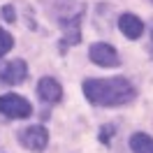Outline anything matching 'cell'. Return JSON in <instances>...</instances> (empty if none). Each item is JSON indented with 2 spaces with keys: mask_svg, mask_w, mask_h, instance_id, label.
<instances>
[{
  "mask_svg": "<svg viewBox=\"0 0 153 153\" xmlns=\"http://www.w3.org/2000/svg\"><path fill=\"white\" fill-rule=\"evenodd\" d=\"M84 95L93 105L118 107V105H128L134 97V88L123 76H114V79H86L84 81Z\"/></svg>",
  "mask_w": 153,
  "mask_h": 153,
  "instance_id": "obj_1",
  "label": "cell"
},
{
  "mask_svg": "<svg viewBox=\"0 0 153 153\" xmlns=\"http://www.w3.org/2000/svg\"><path fill=\"white\" fill-rule=\"evenodd\" d=\"M0 114H5L7 118H28L33 114V105L16 93H7L0 95Z\"/></svg>",
  "mask_w": 153,
  "mask_h": 153,
  "instance_id": "obj_2",
  "label": "cell"
},
{
  "mask_svg": "<svg viewBox=\"0 0 153 153\" xmlns=\"http://www.w3.org/2000/svg\"><path fill=\"white\" fill-rule=\"evenodd\" d=\"M88 56L91 60L100 67H118L121 65V58L116 53V49L111 44H107V42H97V44H91L88 49Z\"/></svg>",
  "mask_w": 153,
  "mask_h": 153,
  "instance_id": "obj_3",
  "label": "cell"
},
{
  "mask_svg": "<svg viewBox=\"0 0 153 153\" xmlns=\"http://www.w3.org/2000/svg\"><path fill=\"white\" fill-rule=\"evenodd\" d=\"M19 142L30 151H44L49 144V132L42 125H30V128L19 132Z\"/></svg>",
  "mask_w": 153,
  "mask_h": 153,
  "instance_id": "obj_4",
  "label": "cell"
},
{
  "mask_svg": "<svg viewBox=\"0 0 153 153\" xmlns=\"http://www.w3.org/2000/svg\"><path fill=\"white\" fill-rule=\"evenodd\" d=\"M26 76H28V65L23 63V60H10L7 65L0 70V79H2V84H7V86H16V84H23L26 81Z\"/></svg>",
  "mask_w": 153,
  "mask_h": 153,
  "instance_id": "obj_5",
  "label": "cell"
},
{
  "mask_svg": "<svg viewBox=\"0 0 153 153\" xmlns=\"http://www.w3.org/2000/svg\"><path fill=\"white\" fill-rule=\"evenodd\" d=\"M37 93H39V97H42L44 102L53 105V102H60L63 88H60V84H58L53 76H42L39 84H37Z\"/></svg>",
  "mask_w": 153,
  "mask_h": 153,
  "instance_id": "obj_6",
  "label": "cell"
},
{
  "mask_svg": "<svg viewBox=\"0 0 153 153\" xmlns=\"http://www.w3.org/2000/svg\"><path fill=\"white\" fill-rule=\"evenodd\" d=\"M118 28L128 39H137V37H142V33H144V21L139 16H134V14H121Z\"/></svg>",
  "mask_w": 153,
  "mask_h": 153,
  "instance_id": "obj_7",
  "label": "cell"
},
{
  "mask_svg": "<svg viewBox=\"0 0 153 153\" xmlns=\"http://www.w3.org/2000/svg\"><path fill=\"white\" fill-rule=\"evenodd\" d=\"M130 149L134 153H153V137L146 132H134L130 137Z\"/></svg>",
  "mask_w": 153,
  "mask_h": 153,
  "instance_id": "obj_8",
  "label": "cell"
},
{
  "mask_svg": "<svg viewBox=\"0 0 153 153\" xmlns=\"http://www.w3.org/2000/svg\"><path fill=\"white\" fill-rule=\"evenodd\" d=\"M12 47H14V37L10 33H5V28H0V58L5 56Z\"/></svg>",
  "mask_w": 153,
  "mask_h": 153,
  "instance_id": "obj_9",
  "label": "cell"
},
{
  "mask_svg": "<svg viewBox=\"0 0 153 153\" xmlns=\"http://www.w3.org/2000/svg\"><path fill=\"white\" fill-rule=\"evenodd\" d=\"M111 132H114V128H111V125H105V128H102V132H100V139H102V142H109V137H111Z\"/></svg>",
  "mask_w": 153,
  "mask_h": 153,
  "instance_id": "obj_10",
  "label": "cell"
},
{
  "mask_svg": "<svg viewBox=\"0 0 153 153\" xmlns=\"http://www.w3.org/2000/svg\"><path fill=\"white\" fill-rule=\"evenodd\" d=\"M2 16H5L7 21H14V10H12L10 5H7V7H2Z\"/></svg>",
  "mask_w": 153,
  "mask_h": 153,
  "instance_id": "obj_11",
  "label": "cell"
}]
</instances>
